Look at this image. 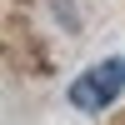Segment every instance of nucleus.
<instances>
[{
    "instance_id": "1",
    "label": "nucleus",
    "mask_w": 125,
    "mask_h": 125,
    "mask_svg": "<svg viewBox=\"0 0 125 125\" xmlns=\"http://www.w3.org/2000/svg\"><path fill=\"white\" fill-rule=\"evenodd\" d=\"M120 95H125V55H105V60H95L90 70H80L70 80V105L80 115H100Z\"/></svg>"
},
{
    "instance_id": "2",
    "label": "nucleus",
    "mask_w": 125,
    "mask_h": 125,
    "mask_svg": "<svg viewBox=\"0 0 125 125\" xmlns=\"http://www.w3.org/2000/svg\"><path fill=\"white\" fill-rule=\"evenodd\" d=\"M50 15H55V20H60V25H65V30H70V35H75V30H80V10H75V5H70V0H50Z\"/></svg>"
}]
</instances>
